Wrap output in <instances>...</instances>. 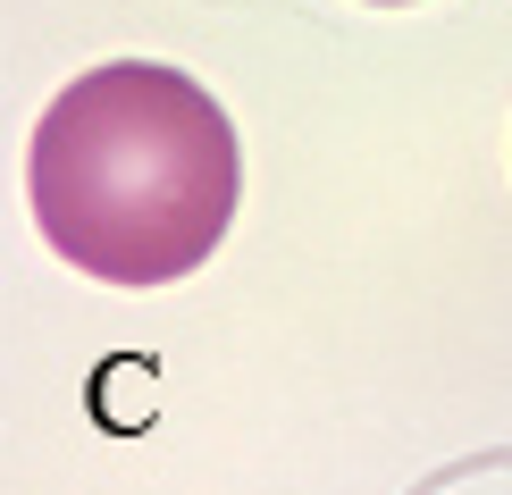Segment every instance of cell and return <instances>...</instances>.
<instances>
[{"instance_id": "7a4b0ae2", "label": "cell", "mask_w": 512, "mask_h": 495, "mask_svg": "<svg viewBox=\"0 0 512 495\" xmlns=\"http://www.w3.org/2000/svg\"><path fill=\"white\" fill-rule=\"evenodd\" d=\"M378 9H395V0H378Z\"/></svg>"}, {"instance_id": "6da1fadb", "label": "cell", "mask_w": 512, "mask_h": 495, "mask_svg": "<svg viewBox=\"0 0 512 495\" xmlns=\"http://www.w3.org/2000/svg\"><path fill=\"white\" fill-rule=\"evenodd\" d=\"M42 244L101 286L194 277L236 219V126L160 59L76 76L26 143Z\"/></svg>"}]
</instances>
